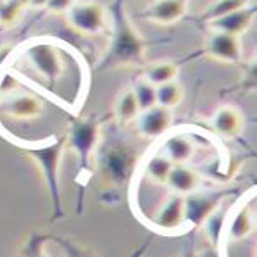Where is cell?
<instances>
[{
  "label": "cell",
  "mask_w": 257,
  "mask_h": 257,
  "mask_svg": "<svg viewBox=\"0 0 257 257\" xmlns=\"http://www.w3.org/2000/svg\"><path fill=\"white\" fill-rule=\"evenodd\" d=\"M64 14L68 25L74 31L88 35V37L102 33L107 25V11L102 4L95 2V0H86V2L76 0Z\"/></svg>",
  "instance_id": "obj_1"
},
{
  "label": "cell",
  "mask_w": 257,
  "mask_h": 257,
  "mask_svg": "<svg viewBox=\"0 0 257 257\" xmlns=\"http://www.w3.org/2000/svg\"><path fill=\"white\" fill-rule=\"evenodd\" d=\"M248 6V0H212L204 11V19L209 23L221 18L224 14H230L233 11H238L242 7Z\"/></svg>",
  "instance_id": "obj_21"
},
{
  "label": "cell",
  "mask_w": 257,
  "mask_h": 257,
  "mask_svg": "<svg viewBox=\"0 0 257 257\" xmlns=\"http://www.w3.org/2000/svg\"><path fill=\"white\" fill-rule=\"evenodd\" d=\"M185 199V219L193 223L195 226H202L207 219L216 212L219 197L212 193H188Z\"/></svg>",
  "instance_id": "obj_5"
},
{
  "label": "cell",
  "mask_w": 257,
  "mask_h": 257,
  "mask_svg": "<svg viewBox=\"0 0 257 257\" xmlns=\"http://www.w3.org/2000/svg\"><path fill=\"white\" fill-rule=\"evenodd\" d=\"M21 257H49L45 247H43L42 236H31L25 243V247H23Z\"/></svg>",
  "instance_id": "obj_24"
},
{
  "label": "cell",
  "mask_w": 257,
  "mask_h": 257,
  "mask_svg": "<svg viewBox=\"0 0 257 257\" xmlns=\"http://www.w3.org/2000/svg\"><path fill=\"white\" fill-rule=\"evenodd\" d=\"M59 243H61V247H62V250H64L66 257H97V254H95L92 248L73 242V240L59 238Z\"/></svg>",
  "instance_id": "obj_23"
},
{
  "label": "cell",
  "mask_w": 257,
  "mask_h": 257,
  "mask_svg": "<svg viewBox=\"0 0 257 257\" xmlns=\"http://www.w3.org/2000/svg\"><path fill=\"white\" fill-rule=\"evenodd\" d=\"M45 4H47V0H30V2H28V6L33 7V9H43V7H45Z\"/></svg>",
  "instance_id": "obj_27"
},
{
  "label": "cell",
  "mask_w": 257,
  "mask_h": 257,
  "mask_svg": "<svg viewBox=\"0 0 257 257\" xmlns=\"http://www.w3.org/2000/svg\"><path fill=\"white\" fill-rule=\"evenodd\" d=\"M188 11V0H156L150 4L145 13V18L150 23H156L161 26L175 25Z\"/></svg>",
  "instance_id": "obj_8"
},
{
  "label": "cell",
  "mask_w": 257,
  "mask_h": 257,
  "mask_svg": "<svg viewBox=\"0 0 257 257\" xmlns=\"http://www.w3.org/2000/svg\"><path fill=\"white\" fill-rule=\"evenodd\" d=\"M132 92L137 98V104L140 110H145L152 105L157 104V95H156V85H152L149 80H145L144 76L140 80L135 81V85L132 86Z\"/></svg>",
  "instance_id": "obj_20"
},
{
  "label": "cell",
  "mask_w": 257,
  "mask_h": 257,
  "mask_svg": "<svg viewBox=\"0 0 257 257\" xmlns=\"http://www.w3.org/2000/svg\"><path fill=\"white\" fill-rule=\"evenodd\" d=\"M0 2H4V0H0Z\"/></svg>",
  "instance_id": "obj_29"
},
{
  "label": "cell",
  "mask_w": 257,
  "mask_h": 257,
  "mask_svg": "<svg viewBox=\"0 0 257 257\" xmlns=\"http://www.w3.org/2000/svg\"><path fill=\"white\" fill-rule=\"evenodd\" d=\"M173 168V163L164 156V154H156L150 157V161L145 166V175L152 183L156 185H166V180L169 176V171Z\"/></svg>",
  "instance_id": "obj_19"
},
{
  "label": "cell",
  "mask_w": 257,
  "mask_h": 257,
  "mask_svg": "<svg viewBox=\"0 0 257 257\" xmlns=\"http://www.w3.org/2000/svg\"><path fill=\"white\" fill-rule=\"evenodd\" d=\"M204 47L205 54L219 62H238L242 59V43H240V37L235 35L211 30Z\"/></svg>",
  "instance_id": "obj_2"
},
{
  "label": "cell",
  "mask_w": 257,
  "mask_h": 257,
  "mask_svg": "<svg viewBox=\"0 0 257 257\" xmlns=\"http://www.w3.org/2000/svg\"><path fill=\"white\" fill-rule=\"evenodd\" d=\"M144 78L156 86L163 85V83H168V81H173L178 78V66L169 61L154 62V64H150L145 68Z\"/></svg>",
  "instance_id": "obj_17"
},
{
  "label": "cell",
  "mask_w": 257,
  "mask_h": 257,
  "mask_svg": "<svg viewBox=\"0 0 257 257\" xmlns=\"http://www.w3.org/2000/svg\"><path fill=\"white\" fill-rule=\"evenodd\" d=\"M14 2H19V4H23V6H28V2H30V0H14Z\"/></svg>",
  "instance_id": "obj_28"
},
{
  "label": "cell",
  "mask_w": 257,
  "mask_h": 257,
  "mask_svg": "<svg viewBox=\"0 0 257 257\" xmlns=\"http://www.w3.org/2000/svg\"><path fill=\"white\" fill-rule=\"evenodd\" d=\"M156 95H157V104L168 109H175L183 102L185 92L183 86L180 85L176 80L163 83V85L156 86Z\"/></svg>",
  "instance_id": "obj_18"
},
{
  "label": "cell",
  "mask_w": 257,
  "mask_h": 257,
  "mask_svg": "<svg viewBox=\"0 0 257 257\" xmlns=\"http://www.w3.org/2000/svg\"><path fill=\"white\" fill-rule=\"evenodd\" d=\"M166 185L178 195H188L200 185V175L187 164H173Z\"/></svg>",
  "instance_id": "obj_12"
},
{
  "label": "cell",
  "mask_w": 257,
  "mask_h": 257,
  "mask_svg": "<svg viewBox=\"0 0 257 257\" xmlns=\"http://www.w3.org/2000/svg\"><path fill=\"white\" fill-rule=\"evenodd\" d=\"M185 221V197L175 195L169 197L166 202L161 205L159 211L154 216V224L163 230H176Z\"/></svg>",
  "instance_id": "obj_10"
},
{
  "label": "cell",
  "mask_w": 257,
  "mask_h": 257,
  "mask_svg": "<svg viewBox=\"0 0 257 257\" xmlns=\"http://www.w3.org/2000/svg\"><path fill=\"white\" fill-rule=\"evenodd\" d=\"M212 130L223 138H235L243 130V116L233 105H223L212 114Z\"/></svg>",
  "instance_id": "obj_9"
},
{
  "label": "cell",
  "mask_w": 257,
  "mask_h": 257,
  "mask_svg": "<svg viewBox=\"0 0 257 257\" xmlns=\"http://www.w3.org/2000/svg\"><path fill=\"white\" fill-rule=\"evenodd\" d=\"M195 154V144L187 135H171L164 142V156L173 164H187Z\"/></svg>",
  "instance_id": "obj_14"
},
{
  "label": "cell",
  "mask_w": 257,
  "mask_h": 257,
  "mask_svg": "<svg viewBox=\"0 0 257 257\" xmlns=\"http://www.w3.org/2000/svg\"><path fill=\"white\" fill-rule=\"evenodd\" d=\"M255 18V9L254 6H245L238 11H233L230 14H224L221 18L214 19L209 23L211 30L223 31V33H230L235 37H242L245 31H248V28L252 26Z\"/></svg>",
  "instance_id": "obj_7"
},
{
  "label": "cell",
  "mask_w": 257,
  "mask_h": 257,
  "mask_svg": "<svg viewBox=\"0 0 257 257\" xmlns=\"http://www.w3.org/2000/svg\"><path fill=\"white\" fill-rule=\"evenodd\" d=\"M2 110L13 119H35L43 112V102L31 93H16L6 98Z\"/></svg>",
  "instance_id": "obj_6"
},
{
  "label": "cell",
  "mask_w": 257,
  "mask_h": 257,
  "mask_svg": "<svg viewBox=\"0 0 257 257\" xmlns=\"http://www.w3.org/2000/svg\"><path fill=\"white\" fill-rule=\"evenodd\" d=\"M74 2L76 0H47L43 9H47L50 14H64Z\"/></svg>",
  "instance_id": "obj_25"
},
{
  "label": "cell",
  "mask_w": 257,
  "mask_h": 257,
  "mask_svg": "<svg viewBox=\"0 0 257 257\" xmlns=\"http://www.w3.org/2000/svg\"><path fill=\"white\" fill-rule=\"evenodd\" d=\"M95 144H97V126L93 122H80L74 126L69 137V147L80 154L83 163H86L92 156Z\"/></svg>",
  "instance_id": "obj_13"
},
{
  "label": "cell",
  "mask_w": 257,
  "mask_h": 257,
  "mask_svg": "<svg viewBox=\"0 0 257 257\" xmlns=\"http://www.w3.org/2000/svg\"><path fill=\"white\" fill-rule=\"evenodd\" d=\"M62 152V144H57L54 147L43 149V150H35L33 157L42 164L43 171H45V178L47 183H49V188L52 192V199L55 205L59 209V187H57V166H59V157H61Z\"/></svg>",
  "instance_id": "obj_11"
},
{
  "label": "cell",
  "mask_w": 257,
  "mask_h": 257,
  "mask_svg": "<svg viewBox=\"0 0 257 257\" xmlns=\"http://www.w3.org/2000/svg\"><path fill=\"white\" fill-rule=\"evenodd\" d=\"M137 132L144 138H157L163 137L173 124L171 109L156 104L152 107L140 110L137 116Z\"/></svg>",
  "instance_id": "obj_4"
},
{
  "label": "cell",
  "mask_w": 257,
  "mask_h": 257,
  "mask_svg": "<svg viewBox=\"0 0 257 257\" xmlns=\"http://www.w3.org/2000/svg\"><path fill=\"white\" fill-rule=\"evenodd\" d=\"M252 231H254V216H252L250 207L245 204L235 212L228 224V238L230 242H242L247 236H250Z\"/></svg>",
  "instance_id": "obj_15"
},
{
  "label": "cell",
  "mask_w": 257,
  "mask_h": 257,
  "mask_svg": "<svg viewBox=\"0 0 257 257\" xmlns=\"http://www.w3.org/2000/svg\"><path fill=\"white\" fill-rule=\"evenodd\" d=\"M181 257H219L216 248H204V250H190Z\"/></svg>",
  "instance_id": "obj_26"
},
{
  "label": "cell",
  "mask_w": 257,
  "mask_h": 257,
  "mask_svg": "<svg viewBox=\"0 0 257 257\" xmlns=\"http://www.w3.org/2000/svg\"><path fill=\"white\" fill-rule=\"evenodd\" d=\"M140 107L137 104V98L133 95L132 88H126L119 92L116 102H114V116L119 124H130L137 119Z\"/></svg>",
  "instance_id": "obj_16"
},
{
  "label": "cell",
  "mask_w": 257,
  "mask_h": 257,
  "mask_svg": "<svg viewBox=\"0 0 257 257\" xmlns=\"http://www.w3.org/2000/svg\"><path fill=\"white\" fill-rule=\"evenodd\" d=\"M30 64L49 83H55L62 74V59L52 45L37 43L28 49Z\"/></svg>",
  "instance_id": "obj_3"
},
{
  "label": "cell",
  "mask_w": 257,
  "mask_h": 257,
  "mask_svg": "<svg viewBox=\"0 0 257 257\" xmlns=\"http://www.w3.org/2000/svg\"><path fill=\"white\" fill-rule=\"evenodd\" d=\"M25 7L26 6L14 2V0H4V2H0V25L4 28L14 26L21 19Z\"/></svg>",
  "instance_id": "obj_22"
}]
</instances>
